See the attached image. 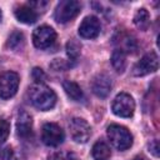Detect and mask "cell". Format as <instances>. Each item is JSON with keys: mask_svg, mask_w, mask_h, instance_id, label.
<instances>
[{"mask_svg": "<svg viewBox=\"0 0 160 160\" xmlns=\"http://www.w3.org/2000/svg\"><path fill=\"white\" fill-rule=\"evenodd\" d=\"M56 39V32L51 26L42 25L34 30L32 32V42L38 49H46L54 44Z\"/></svg>", "mask_w": 160, "mask_h": 160, "instance_id": "9c48e42d", "label": "cell"}, {"mask_svg": "<svg viewBox=\"0 0 160 160\" xmlns=\"http://www.w3.org/2000/svg\"><path fill=\"white\" fill-rule=\"evenodd\" d=\"M65 139L62 129L54 122L44 124L41 129V140L48 146H59Z\"/></svg>", "mask_w": 160, "mask_h": 160, "instance_id": "52a82bcc", "label": "cell"}, {"mask_svg": "<svg viewBox=\"0 0 160 160\" xmlns=\"http://www.w3.org/2000/svg\"><path fill=\"white\" fill-rule=\"evenodd\" d=\"M100 21L96 16H86L80 26H79V35L84 39H94L100 34Z\"/></svg>", "mask_w": 160, "mask_h": 160, "instance_id": "30bf717a", "label": "cell"}, {"mask_svg": "<svg viewBox=\"0 0 160 160\" xmlns=\"http://www.w3.org/2000/svg\"><path fill=\"white\" fill-rule=\"evenodd\" d=\"M91 89L98 98H106L111 91V79L105 74H99L94 78Z\"/></svg>", "mask_w": 160, "mask_h": 160, "instance_id": "8fae6325", "label": "cell"}, {"mask_svg": "<svg viewBox=\"0 0 160 160\" xmlns=\"http://www.w3.org/2000/svg\"><path fill=\"white\" fill-rule=\"evenodd\" d=\"M0 21H1V10H0Z\"/></svg>", "mask_w": 160, "mask_h": 160, "instance_id": "d4e9b609", "label": "cell"}, {"mask_svg": "<svg viewBox=\"0 0 160 160\" xmlns=\"http://www.w3.org/2000/svg\"><path fill=\"white\" fill-rule=\"evenodd\" d=\"M12 158V150L11 148H5L0 150V159L2 160H10Z\"/></svg>", "mask_w": 160, "mask_h": 160, "instance_id": "7402d4cb", "label": "cell"}, {"mask_svg": "<svg viewBox=\"0 0 160 160\" xmlns=\"http://www.w3.org/2000/svg\"><path fill=\"white\" fill-rule=\"evenodd\" d=\"M159 68V56L155 51L145 54L132 68V74L135 76H144L150 72L156 71Z\"/></svg>", "mask_w": 160, "mask_h": 160, "instance_id": "8992f818", "label": "cell"}, {"mask_svg": "<svg viewBox=\"0 0 160 160\" xmlns=\"http://www.w3.org/2000/svg\"><path fill=\"white\" fill-rule=\"evenodd\" d=\"M19 88V75L14 71H6L0 75V98H12Z\"/></svg>", "mask_w": 160, "mask_h": 160, "instance_id": "ba28073f", "label": "cell"}, {"mask_svg": "<svg viewBox=\"0 0 160 160\" xmlns=\"http://www.w3.org/2000/svg\"><path fill=\"white\" fill-rule=\"evenodd\" d=\"M31 75H32V79L35 80V84H42L45 80V74L40 68H34Z\"/></svg>", "mask_w": 160, "mask_h": 160, "instance_id": "44dd1931", "label": "cell"}, {"mask_svg": "<svg viewBox=\"0 0 160 160\" xmlns=\"http://www.w3.org/2000/svg\"><path fill=\"white\" fill-rule=\"evenodd\" d=\"M106 134L111 145L120 151H124L132 145V135L126 128L121 125H116V124L110 125L106 130Z\"/></svg>", "mask_w": 160, "mask_h": 160, "instance_id": "7a4b0ae2", "label": "cell"}, {"mask_svg": "<svg viewBox=\"0 0 160 160\" xmlns=\"http://www.w3.org/2000/svg\"><path fill=\"white\" fill-rule=\"evenodd\" d=\"M149 151H150L152 155L159 156V142H158V140H154V141L149 145Z\"/></svg>", "mask_w": 160, "mask_h": 160, "instance_id": "603a6c76", "label": "cell"}, {"mask_svg": "<svg viewBox=\"0 0 160 160\" xmlns=\"http://www.w3.org/2000/svg\"><path fill=\"white\" fill-rule=\"evenodd\" d=\"M16 129L18 135L22 139H28L32 132V120L31 116L26 111L19 112L18 121H16Z\"/></svg>", "mask_w": 160, "mask_h": 160, "instance_id": "7c38bea8", "label": "cell"}, {"mask_svg": "<svg viewBox=\"0 0 160 160\" xmlns=\"http://www.w3.org/2000/svg\"><path fill=\"white\" fill-rule=\"evenodd\" d=\"M111 110L116 116L130 118L135 110V101L131 95L126 92H120L115 96L111 104Z\"/></svg>", "mask_w": 160, "mask_h": 160, "instance_id": "277c9868", "label": "cell"}, {"mask_svg": "<svg viewBox=\"0 0 160 160\" xmlns=\"http://www.w3.org/2000/svg\"><path fill=\"white\" fill-rule=\"evenodd\" d=\"M134 24L140 30H146L150 25V14L146 9H139L134 15Z\"/></svg>", "mask_w": 160, "mask_h": 160, "instance_id": "2e32d148", "label": "cell"}, {"mask_svg": "<svg viewBox=\"0 0 160 160\" xmlns=\"http://www.w3.org/2000/svg\"><path fill=\"white\" fill-rule=\"evenodd\" d=\"M111 64L118 72H122L126 68V54L120 49L114 50L111 55Z\"/></svg>", "mask_w": 160, "mask_h": 160, "instance_id": "e0dca14e", "label": "cell"}, {"mask_svg": "<svg viewBox=\"0 0 160 160\" xmlns=\"http://www.w3.org/2000/svg\"><path fill=\"white\" fill-rule=\"evenodd\" d=\"M15 16L20 22L28 24V25L34 24L38 20V12L29 5H22L20 8H18L15 10Z\"/></svg>", "mask_w": 160, "mask_h": 160, "instance_id": "4fadbf2b", "label": "cell"}, {"mask_svg": "<svg viewBox=\"0 0 160 160\" xmlns=\"http://www.w3.org/2000/svg\"><path fill=\"white\" fill-rule=\"evenodd\" d=\"M29 99L36 109L46 111L54 108L56 102V94L44 84H35L29 89Z\"/></svg>", "mask_w": 160, "mask_h": 160, "instance_id": "6da1fadb", "label": "cell"}, {"mask_svg": "<svg viewBox=\"0 0 160 160\" xmlns=\"http://www.w3.org/2000/svg\"><path fill=\"white\" fill-rule=\"evenodd\" d=\"M69 130L71 139L78 144H85L91 135V128L86 120L81 118H74L69 122Z\"/></svg>", "mask_w": 160, "mask_h": 160, "instance_id": "5b68a950", "label": "cell"}, {"mask_svg": "<svg viewBox=\"0 0 160 160\" xmlns=\"http://www.w3.org/2000/svg\"><path fill=\"white\" fill-rule=\"evenodd\" d=\"M81 10V4L76 0H62L58 4L55 12H54V19L60 22L65 24L70 20H72Z\"/></svg>", "mask_w": 160, "mask_h": 160, "instance_id": "3957f363", "label": "cell"}, {"mask_svg": "<svg viewBox=\"0 0 160 160\" xmlns=\"http://www.w3.org/2000/svg\"><path fill=\"white\" fill-rule=\"evenodd\" d=\"M10 132V124L5 119H0V145L5 142Z\"/></svg>", "mask_w": 160, "mask_h": 160, "instance_id": "ffe728a7", "label": "cell"}, {"mask_svg": "<svg viewBox=\"0 0 160 160\" xmlns=\"http://www.w3.org/2000/svg\"><path fill=\"white\" fill-rule=\"evenodd\" d=\"M24 40H25V39H24V35H22L21 32H19V31H15V32H12V34L10 35L8 44H9V46H10L11 49L18 50L19 48H21V46L24 45Z\"/></svg>", "mask_w": 160, "mask_h": 160, "instance_id": "d6986e66", "label": "cell"}, {"mask_svg": "<svg viewBox=\"0 0 160 160\" xmlns=\"http://www.w3.org/2000/svg\"><path fill=\"white\" fill-rule=\"evenodd\" d=\"M80 49H81V45L80 42H78L76 40H70L68 44H66V52H68V56L70 59V61H76V59L79 58L80 55Z\"/></svg>", "mask_w": 160, "mask_h": 160, "instance_id": "ac0fdd59", "label": "cell"}, {"mask_svg": "<svg viewBox=\"0 0 160 160\" xmlns=\"http://www.w3.org/2000/svg\"><path fill=\"white\" fill-rule=\"evenodd\" d=\"M62 88H64L66 95L70 99H72L74 101H81L84 99V92H82L81 88L76 82L70 81V80H65L62 82Z\"/></svg>", "mask_w": 160, "mask_h": 160, "instance_id": "5bb4252c", "label": "cell"}, {"mask_svg": "<svg viewBox=\"0 0 160 160\" xmlns=\"http://www.w3.org/2000/svg\"><path fill=\"white\" fill-rule=\"evenodd\" d=\"M91 155L94 160H108L111 156V151L105 141H96L91 149Z\"/></svg>", "mask_w": 160, "mask_h": 160, "instance_id": "9a60e30c", "label": "cell"}, {"mask_svg": "<svg viewBox=\"0 0 160 160\" xmlns=\"http://www.w3.org/2000/svg\"><path fill=\"white\" fill-rule=\"evenodd\" d=\"M132 160H144V159H142V158H140V156H136V158H134Z\"/></svg>", "mask_w": 160, "mask_h": 160, "instance_id": "cb8c5ba5", "label": "cell"}]
</instances>
